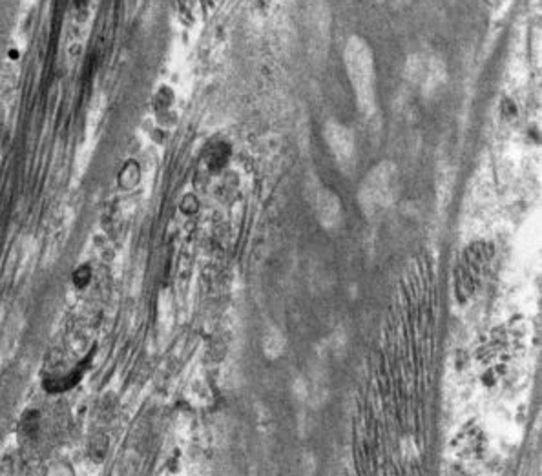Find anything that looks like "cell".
<instances>
[{"label":"cell","mask_w":542,"mask_h":476,"mask_svg":"<svg viewBox=\"0 0 542 476\" xmlns=\"http://www.w3.org/2000/svg\"><path fill=\"white\" fill-rule=\"evenodd\" d=\"M90 363V360L86 358L85 362L80 363L79 367L73 369V371H70L68 374H64V376H60V378H50V380H46L44 382V389L48 392H64V391H70V389H73L77 383H79V380L82 376H85V371H86V365Z\"/></svg>","instance_id":"obj_1"},{"label":"cell","mask_w":542,"mask_h":476,"mask_svg":"<svg viewBox=\"0 0 542 476\" xmlns=\"http://www.w3.org/2000/svg\"><path fill=\"white\" fill-rule=\"evenodd\" d=\"M88 457L95 461V464H103V460L106 458V452H108V438L105 434H95L88 441Z\"/></svg>","instance_id":"obj_2"},{"label":"cell","mask_w":542,"mask_h":476,"mask_svg":"<svg viewBox=\"0 0 542 476\" xmlns=\"http://www.w3.org/2000/svg\"><path fill=\"white\" fill-rule=\"evenodd\" d=\"M39 412L31 411L28 412L22 420V434L26 437H37V432L40 429V420H39Z\"/></svg>","instance_id":"obj_3"},{"label":"cell","mask_w":542,"mask_h":476,"mask_svg":"<svg viewBox=\"0 0 542 476\" xmlns=\"http://www.w3.org/2000/svg\"><path fill=\"white\" fill-rule=\"evenodd\" d=\"M71 281H73V285L77 288H86L91 281V268L88 267V265L79 267L73 272V276H71Z\"/></svg>","instance_id":"obj_4"},{"label":"cell","mask_w":542,"mask_h":476,"mask_svg":"<svg viewBox=\"0 0 542 476\" xmlns=\"http://www.w3.org/2000/svg\"><path fill=\"white\" fill-rule=\"evenodd\" d=\"M44 476H75V471L68 461H53V464L46 469Z\"/></svg>","instance_id":"obj_5"}]
</instances>
